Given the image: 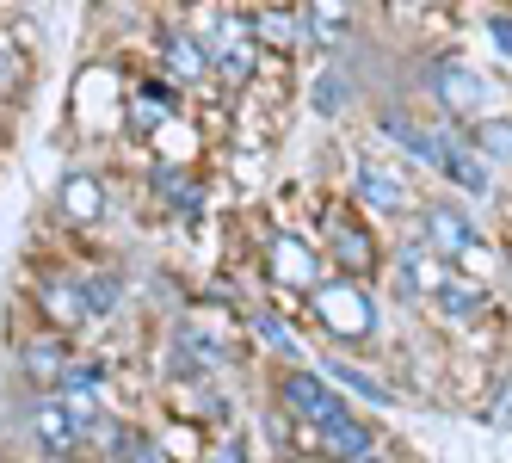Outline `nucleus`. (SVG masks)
<instances>
[{
  "label": "nucleus",
  "mask_w": 512,
  "mask_h": 463,
  "mask_svg": "<svg viewBox=\"0 0 512 463\" xmlns=\"http://www.w3.org/2000/svg\"><path fill=\"white\" fill-rule=\"evenodd\" d=\"M315 315L340 340H364L377 328V303H371V291H364L358 278H321L315 284Z\"/></svg>",
  "instance_id": "obj_1"
},
{
  "label": "nucleus",
  "mask_w": 512,
  "mask_h": 463,
  "mask_svg": "<svg viewBox=\"0 0 512 463\" xmlns=\"http://www.w3.org/2000/svg\"><path fill=\"white\" fill-rule=\"evenodd\" d=\"M432 93H438V105H445L451 118H463V112H475L482 105V75H475L469 62H457V56H445V62H432Z\"/></svg>",
  "instance_id": "obj_2"
},
{
  "label": "nucleus",
  "mask_w": 512,
  "mask_h": 463,
  "mask_svg": "<svg viewBox=\"0 0 512 463\" xmlns=\"http://www.w3.org/2000/svg\"><path fill=\"white\" fill-rule=\"evenodd\" d=\"M284 402L297 408L303 420H315V426H327V420L346 414V402L334 396V383L315 377V371H290V377H284Z\"/></svg>",
  "instance_id": "obj_3"
},
{
  "label": "nucleus",
  "mask_w": 512,
  "mask_h": 463,
  "mask_svg": "<svg viewBox=\"0 0 512 463\" xmlns=\"http://www.w3.org/2000/svg\"><path fill=\"white\" fill-rule=\"evenodd\" d=\"M31 433H38V445L50 457H75L81 451V433H87V420L68 408V402H44L38 414H31Z\"/></svg>",
  "instance_id": "obj_4"
},
{
  "label": "nucleus",
  "mask_w": 512,
  "mask_h": 463,
  "mask_svg": "<svg viewBox=\"0 0 512 463\" xmlns=\"http://www.w3.org/2000/svg\"><path fill=\"white\" fill-rule=\"evenodd\" d=\"M438 173H445L451 186H463V192H488V167L475 161L451 130H438Z\"/></svg>",
  "instance_id": "obj_5"
},
{
  "label": "nucleus",
  "mask_w": 512,
  "mask_h": 463,
  "mask_svg": "<svg viewBox=\"0 0 512 463\" xmlns=\"http://www.w3.org/2000/svg\"><path fill=\"white\" fill-rule=\"evenodd\" d=\"M315 433H321V451H327V457H340V463H364V457H371V426L352 420V414L315 426Z\"/></svg>",
  "instance_id": "obj_6"
},
{
  "label": "nucleus",
  "mask_w": 512,
  "mask_h": 463,
  "mask_svg": "<svg viewBox=\"0 0 512 463\" xmlns=\"http://www.w3.org/2000/svg\"><path fill=\"white\" fill-rule=\"evenodd\" d=\"M383 136L389 142H401L414 161H426V167H438V130H426V124H414L408 112H383Z\"/></svg>",
  "instance_id": "obj_7"
},
{
  "label": "nucleus",
  "mask_w": 512,
  "mask_h": 463,
  "mask_svg": "<svg viewBox=\"0 0 512 463\" xmlns=\"http://www.w3.org/2000/svg\"><path fill=\"white\" fill-rule=\"evenodd\" d=\"M272 272L284 284H315V247L297 235H272Z\"/></svg>",
  "instance_id": "obj_8"
},
{
  "label": "nucleus",
  "mask_w": 512,
  "mask_h": 463,
  "mask_svg": "<svg viewBox=\"0 0 512 463\" xmlns=\"http://www.w3.org/2000/svg\"><path fill=\"white\" fill-rule=\"evenodd\" d=\"M62 210L75 223H99L105 217V192H99L93 173H68V180H62Z\"/></svg>",
  "instance_id": "obj_9"
},
{
  "label": "nucleus",
  "mask_w": 512,
  "mask_h": 463,
  "mask_svg": "<svg viewBox=\"0 0 512 463\" xmlns=\"http://www.w3.org/2000/svg\"><path fill=\"white\" fill-rule=\"evenodd\" d=\"M426 241L438 254H463L475 241V229H469V217H457V210H426Z\"/></svg>",
  "instance_id": "obj_10"
},
{
  "label": "nucleus",
  "mask_w": 512,
  "mask_h": 463,
  "mask_svg": "<svg viewBox=\"0 0 512 463\" xmlns=\"http://www.w3.org/2000/svg\"><path fill=\"white\" fill-rule=\"evenodd\" d=\"M161 50H167V62H173V75H179V81H204V50L192 44V31L167 25V31H161Z\"/></svg>",
  "instance_id": "obj_11"
},
{
  "label": "nucleus",
  "mask_w": 512,
  "mask_h": 463,
  "mask_svg": "<svg viewBox=\"0 0 512 463\" xmlns=\"http://www.w3.org/2000/svg\"><path fill=\"white\" fill-rule=\"evenodd\" d=\"M19 365H25V377H31V383H62L68 352H62L56 340H31V346L19 352Z\"/></svg>",
  "instance_id": "obj_12"
},
{
  "label": "nucleus",
  "mask_w": 512,
  "mask_h": 463,
  "mask_svg": "<svg viewBox=\"0 0 512 463\" xmlns=\"http://www.w3.org/2000/svg\"><path fill=\"white\" fill-rule=\"evenodd\" d=\"M44 309L56 315V322H68V328H75V322H93L87 291H81V284H62V278H50V284H44Z\"/></svg>",
  "instance_id": "obj_13"
},
{
  "label": "nucleus",
  "mask_w": 512,
  "mask_h": 463,
  "mask_svg": "<svg viewBox=\"0 0 512 463\" xmlns=\"http://www.w3.org/2000/svg\"><path fill=\"white\" fill-rule=\"evenodd\" d=\"M334 254H340V278H352V272H371V235H358L352 223H334Z\"/></svg>",
  "instance_id": "obj_14"
},
{
  "label": "nucleus",
  "mask_w": 512,
  "mask_h": 463,
  "mask_svg": "<svg viewBox=\"0 0 512 463\" xmlns=\"http://www.w3.org/2000/svg\"><path fill=\"white\" fill-rule=\"evenodd\" d=\"M358 198L377 204V210H401V204H408V192H401L383 167H364V173H358Z\"/></svg>",
  "instance_id": "obj_15"
},
{
  "label": "nucleus",
  "mask_w": 512,
  "mask_h": 463,
  "mask_svg": "<svg viewBox=\"0 0 512 463\" xmlns=\"http://www.w3.org/2000/svg\"><path fill=\"white\" fill-rule=\"evenodd\" d=\"M321 371H334V383L358 389L364 402H395V389H389V383H377V377H364V371H358V365H346V359H327Z\"/></svg>",
  "instance_id": "obj_16"
},
{
  "label": "nucleus",
  "mask_w": 512,
  "mask_h": 463,
  "mask_svg": "<svg viewBox=\"0 0 512 463\" xmlns=\"http://www.w3.org/2000/svg\"><path fill=\"white\" fill-rule=\"evenodd\" d=\"M438 309H445L451 322H463V315H475V309H482V291H463L457 278H445V284H438Z\"/></svg>",
  "instance_id": "obj_17"
},
{
  "label": "nucleus",
  "mask_w": 512,
  "mask_h": 463,
  "mask_svg": "<svg viewBox=\"0 0 512 463\" xmlns=\"http://www.w3.org/2000/svg\"><path fill=\"white\" fill-rule=\"evenodd\" d=\"M81 291H87V309L105 315V309L118 303V278H112V272H87V278H81Z\"/></svg>",
  "instance_id": "obj_18"
},
{
  "label": "nucleus",
  "mask_w": 512,
  "mask_h": 463,
  "mask_svg": "<svg viewBox=\"0 0 512 463\" xmlns=\"http://www.w3.org/2000/svg\"><path fill=\"white\" fill-rule=\"evenodd\" d=\"M118 457H124V463H161L155 439H142V433H118Z\"/></svg>",
  "instance_id": "obj_19"
},
{
  "label": "nucleus",
  "mask_w": 512,
  "mask_h": 463,
  "mask_svg": "<svg viewBox=\"0 0 512 463\" xmlns=\"http://www.w3.org/2000/svg\"><path fill=\"white\" fill-rule=\"evenodd\" d=\"M475 142H482V149H488V155H500V161H512V124H482V136H475Z\"/></svg>",
  "instance_id": "obj_20"
},
{
  "label": "nucleus",
  "mask_w": 512,
  "mask_h": 463,
  "mask_svg": "<svg viewBox=\"0 0 512 463\" xmlns=\"http://www.w3.org/2000/svg\"><path fill=\"white\" fill-rule=\"evenodd\" d=\"M315 105H321V112H340V105H346V81L340 75H321L315 81Z\"/></svg>",
  "instance_id": "obj_21"
},
{
  "label": "nucleus",
  "mask_w": 512,
  "mask_h": 463,
  "mask_svg": "<svg viewBox=\"0 0 512 463\" xmlns=\"http://www.w3.org/2000/svg\"><path fill=\"white\" fill-rule=\"evenodd\" d=\"M247 75H253V44H241V50H229V56H223V81H235V87H241Z\"/></svg>",
  "instance_id": "obj_22"
},
{
  "label": "nucleus",
  "mask_w": 512,
  "mask_h": 463,
  "mask_svg": "<svg viewBox=\"0 0 512 463\" xmlns=\"http://www.w3.org/2000/svg\"><path fill=\"white\" fill-rule=\"evenodd\" d=\"M253 328H260V340H266L272 352H297V340H290V334L278 328V315H260V322H253Z\"/></svg>",
  "instance_id": "obj_23"
},
{
  "label": "nucleus",
  "mask_w": 512,
  "mask_h": 463,
  "mask_svg": "<svg viewBox=\"0 0 512 463\" xmlns=\"http://www.w3.org/2000/svg\"><path fill=\"white\" fill-rule=\"evenodd\" d=\"M297 31V13H260V38H290Z\"/></svg>",
  "instance_id": "obj_24"
},
{
  "label": "nucleus",
  "mask_w": 512,
  "mask_h": 463,
  "mask_svg": "<svg viewBox=\"0 0 512 463\" xmlns=\"http://www.w3.org/2000/svg\"><path fill=\"white\" fill-rule=\"evenodd\" d=\"M216 463H247V445L241 439H223V445H216Z\"/></svg>",
  "instance_id": "obj_25"
},
{
  "label": "nucleus",
  "mask_w": 512,
  "mask_h": 463,
  "mask_svg": "<svg viewBox=\"0 0 512 463\" xmlns=\"http://www.w3.org/2000/svg\"><path fill=\"white\" fill-rule=\"evenodd\" d=\"M488 25H494V44L512 56V19H488Z\"/></svg>",
  "instance_id": "obj_26"
},
{
  "label": "nucleus",
  "mask_w": 512,
  "mask_h": 463,
  "mask_svg": "<svg viewBox=\"0 0 512 463\" xmlns=\"http://www.w3.org/2000/svg\"><path fill=\"white\" fill-rule=\"evenodd\" d=\"M13 81H19V62H13V56H0V87H13Z\"/></svg>",
  "instance_id": "obj_27"
},
{
  "label": "nucleus",
  "mask_w": 512,
  "mask_h": 463,
  "mask_svg": "<svg viewBox=\"0 0 512 463\" xmlns=\"http://www.w3.org/2000/svg\"><path fill=\"white\" fill-rule=\"evenodd\" d=\"M364 463H371V457H364Z\"/></svg>",
  "instance_id": "obj_28"
}]
</instances>
